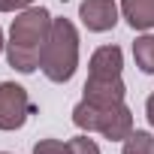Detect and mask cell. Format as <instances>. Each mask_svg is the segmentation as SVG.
Listing matches in <instances>:
<instances>
[{
    "label": "cell",
    "instance_id": "cell-4",
    "mask_svg": "<svg viewBox=\"0 0 154 154\" xmlns=\"http://www.w3.org/2000/svg\"><path fill=\"white\" fill-rule=\"evenodd\" d=\"M33 115V103L24 85L0 82V133H15Z\"/></svg>",
    "mask_w": 154,
    "mask_h": 154
},
{
    "label": "cell",
    "instance_id": "cell-16",
    "mask_svg": "<svg viewBox=\"0 0 154 154\" xmlns=\"http://www.w3.org/2000/svg\"><path fill=\"white\" fill-rule=\"evenodd\" d=\"M0 154H12V151H0Z\"/></svg>",
    "mask_w": 154,
    "mask_h": 154
},
{
    "label": "cell",
    "instance_id": "cell-3",
    "mask_svg": "<svg viewBox=\"0 0 154 154\" xmlns=\"http://www.w3.org/2000/svg\"><path fill=\"white\" fill-rule=\"evenodd\" d=\"M72 124L82 133H100L109 142H124L136 124H133V112L127 103H115V106H94L88 100H79L72 106Z\"/></svg>",
    "mask_w": 154,
    "mask_h": 154
},
{
    "label": "cell",
    "instance_id": "cell-12",
    "mask_svg": "<svg viewBox=\"0 0 154 154\" xmlns=\"http://www.w3.org/2000/svg\"><path fill=\"white\" fill-rule=\"evenodd\" d=\"M30 154H69V145H66L63 139H51V136H48V139H39Z\"/></svg>",
    "mask_w": 154,
    "mask_h": 154
},
{
    "label": "cell",
    "instance_id": "cell-6",
    "mask_svg": "<svg viewBox=\"0 0 154 154\" xmlns=\"http://www.w3.org/2000/svg\"><path fill=\"white\" fill-rule=\"evenodd\" d=\"M82 100L94 103V106H115V103H127V85L124 75H88V82L82 88Z\"/></svg>",
    "mask_w": 154,
    "mask_h": 154
},
{
    "label": "cell",
    "instance_id": "cell-2",
    "mask_svg": "<svg viewBox=\"0 0 154 154\" xmlns=\"http://www.w3.org/2000/svg\"><path fill=\"white\" fill-rule=\"evenodd\" d=\"M82 36L79 27L72 24V18H54L48 39L42 45V57H39V72L51 85H66L72 82L75 69H79V51H82Z\"/></svg>",
    "mask_w": 154,
    "mask_h": 154
},
{
    "label": "cell",
    "instance_id": "cell-5",
    "mask_svg": "<svg viewBox=\"0 0 154 154\" xmlns=\"http://www.w3.org/2000/svg\"><path fill=\"white\" fill-rule=\"evenodd\" d=\"M79 21L91 33H109L121 21V6L115 0H82L79 3Z\"/></svg>",
    "mask_w": 154,
    "mask_h": 154
},
{
    "label": "cell",
    "instance_id": "cell-11",
    "mask_svg": "<svg viewBox=\"0 0 154 154\" xmlns=\"http://www.w3.org/2000/svg\"><path fill=\"white\" fill-rule=\"evenodd\" d=\"M66 145H69V154H103L100 145H97V139H91V133L72 136V139H66Z\"/></svg>",
    "mask_w": 154,
    "mask_h": 154
},
{
    "label": "cell",
    "instance_id": "cell-15",
    "mask_svg": "<svg viewBox=\"0 0 154 154\" xmlns=\"http://www.w3.org/2000/svg\"><path fill=\"white\" fill-rule=\"evenodd\" d=\"M6 51V33H3V27H0V54Z\"/></svg>",
    "mask_w": 154,
    "mask_h": 154
},
{
    "label": "cell",
    "instance_id": "cell-7",
    "mask_svg": "<svg viewBox=\"0 0 154 154\" xmlns=\"http://www.w3.org/2000/svg\"><path fill=\"white\" fill-rule=\"evenodd\" d=\"M121 18L127 21L130 30L148 33L154 30V0H121Z\"/></svg>",
    "mask_w": 154,
    "mask_h": 154
},
{
    "label": "cell",
    "instance_id": "cell-13",
    "mask_svg": "<svg viewBox=\"0 0 154 154\" xmlns=\"http://www.w3.org/2000/svg\"><path fill=\"white\" fill-rule=\"evenodd\" d=\"M39 0H0V12H24V9H30V6H36Z\"/></svg>",
    "mask_w": 154,
    "mask_h": 154
},
{
    "label": "cell",
    "instance_id": "cell-9",
    "mask_svg": "<svg viewBox=\"0 0 154 154\" xmlns=\"http://www.w3.org/2000/svg\"><path fill=\"white\" fill-rule=\"evenodd\" d=\"M133 60H136L139 72L154 75V30L136 36V42H133Z\"/></svg>",
    "mask_w": 154,
    "mask_h": 154
},
{
    "label": "cell",
    "instance_id": "cell-14",
    "mask_svg": "<svg viewBox=\"0 0 154 154\" xmlns=\"http://www.w3.org/2000/svg\"><path fill=\"white\" fill-rule=\"evenodd\" d=\"M145 118H148V124H151V130H154V91H151L148 100H145Z\"/></svg>",
    "mask_w": 154,
    "mask_h": 154
},
{
    "label": "cell",
    "instance_id": "cell-8",
    "mask_svg": "<svg viewBox=\"0 0 154 154\" xmlns=\"http://www.w3.org/2000/svg\"><path fill=\"white\" fill-rule=\"evenodd\" d=\"M124 72V51L121 45H100L88 60V75H121Z\"/></svg>",
    "mask_w": 154,
    "mask_h": 154
},
{
    "label": "cell",
    "instance_id": "cell-10",
    "mask_svg": "<svg viewBox=\"0 0 154 154\" xmlns=\"http://www.w3.org/2000/svg\"><path fill=\"white\" fill-rule=\"evenodd\" d=\"M121 154H154V133L151 130H133L121 142Z\"/></svg>",
    "mask_w": 154,
    "mask_h": 154
},
{
    "label": "cell",
    "instance_id": "cell-1",
    "mask_svg": "<svg viewBox=\"0 0 154 154\" xmlns=\"http://www.w3.org/2000/svg\"><path fill=\"white\" fill-rule=\"evenodd\" d=\"M54 15L45 6H30L24 12H15L9 33H6V63L21 72V75H33L39 69V57H42V45L48 39Z\"/></svg>",
    "mask_w": 154,
    "mask_h": 154
}]
</instances>
